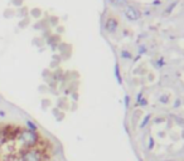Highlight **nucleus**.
<instances>
[{
	"instance_id": "nucleus-1",
	"label": "nucleus",
	"mask_w": 184,
	"mask_h": 161,
	"mask_svg": "<svg viewBox=\"0 0 184 161\" xmlns=\"http://www.w3.org/2000/svg\"><path fill=\"white\" fill-rule=\"evenodd\" d=\"M54 142L39 128L20 122H0V161H53Z\"/></svg>"
},
{
	"instance_id": "nucleus-2",
	"label": "nucleus",
	"mask_w": 184,
	"mask_h": 161,
	"mask_svg": "<svg viewBox=\"0 0 184 161\" xmlns=\"http://www.w3.org/2000/svg\"><path fill=\"white\" fill-rule=\"evenodd\" d=\"M125 14H126L127 19H130V20H133V22H135V20H138V19L140 18V12H139L135 7H131V5H129V7L126 8Z\"/></svg>"
},
{
	"instance_id": "nucleus-3",
	"label": "nucleus",
	"mask_w": 184,
	"mask_h": 161,
	"mask_svg": "<svg viewBox=\"0 0 184 161\" xmlns=\"http://www.w3.org/2000/svg\"><path fill=\"white\" fill-rule=\"evenodd\" d=\"M106 28H107L110 32H114V30L117 28V22H116L115 19H111V20H109V23H107Z\"/></svg>"
},
{
	"instance_id": "nucleus-4",
	"label": "nucleus",
	"mask_w": 184,
	"mask_h": 161,
	"mask_svg": "<svg viewBox=\"0 0 184 161\" xmlns=\"http://www.w3.org/2000/svg\"><path fill=\"white\" fill-rule=\"evenodd\" d=\"M121 55H122L124 58H131V54H130V53H126L125 50H124V52L121 53Z\"/></svg>"
},
{
	"instance_id": "nucleus-5",
	"label": "nucleus",
	"mask_w": 184,
	"mask_h": 161,
	"mask_svg": "<svg viewBox=\"0 0 184 161\" xmlns=\"http://www.w3.org/2000/svg\"><path fill=\"white\" fill-rule=\"evenodd\" d=\"M175 5H176V3H173V4H171V5L169 7V9H166L165 12H166V13H170V12H171V9H173V8L175 7Z\"/></svg>"
}]
</instances>
